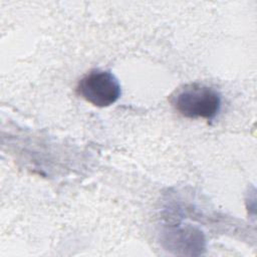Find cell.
<instances>
[{"instance_id":"cell-1","label":"cell","mask_w":257,"mask_h":257,"mask_svg":"<svg viewBox=\"0 0 257 257\" xmlns=\"http://www.w3.org/2000/svg\"><path fill=\"white\" fill-rule=\"evenodd\" d=\"M176 110L185 117L213 119L221 107V97L216 89L202 83H189L171 95Z\"/></svg>"},{"instance_id":"cell-2","label":"cell","mask_w":257,"mask_h":257,"mask_svg":"<svg viewBox=\"0 0 257 257\" xmlns=\"http://www.w3.org/2000/svg\"><path fill=\"white\" fill-rule=\"evenodd\" d=\"M76 92L89 103L104 107L117 100L120 95V85L109 71L93 69L78 81Z\"/></svg>"}]
</instances>
